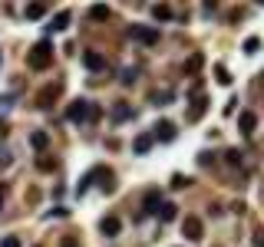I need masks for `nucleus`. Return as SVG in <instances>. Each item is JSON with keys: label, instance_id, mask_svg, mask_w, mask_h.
I'll return each instance as SVG.
<instances>
[{"label": "nucleus", "instance_id": "1", "mask_svg": "<svg viewBox=\"0 0 264 247\" xmlns=\"http://www.w3.org/2000/svg\"><path fill=\"white\" fill-rule=\"evenodd\" d=\"M50 63H53V43L50 40H40V43L27 53V66L30 69H46Z\"/></svg>", "mask_w": 264, "mask_h": 247}, {"label": "nucleus", "instance_id": "2", "mask_svg": "<svg viewBox=\"0 0 264 247\" xmlns=\"http://www.w3.org/2000/svg\"><path fill=\"white\" fill-rule=\"evenodd\" d=\"M86 119H89V99H73V102L66 105V122L83 125Z\"/></svg>", "mask_w": 264, "mask_h": 247}, {"label": "nucleus", "instance_id": "3", "mask_svg": "<svg viewBox=\"0 0 264 247\" xmlns=\"http://www.w3.org/2000/svg\"><path fill=\"white\" fill-rule=\"evenodd\" d=\"M129 37L139 40V43H145V46L159 43V30H149V26H129Z\"/></svg>", "mask_w": 264, "mask_h": 247}, {"label": "nucleus", "instance_id": "4", "mask_svg": "<svg viewBox=\"0 0 264 247\" xmlns=\"http://www.w3.org/2000/svg\"><path fill=\"white\" fill-rule=\"evenodd\" d=\"M159 208H162V191H159V188H149V191L142 195V211L145 214H159Z\"/></svg>", "mask_w": 264, "mask_h": 247}, {"label": "nucleus", "instance_id": "5", "mask_svg": "<svg viewBox=\"0 0 264 247\" xmlns=\"http://www.w3.org/2000/svg\"><path fill=\"white\" fill-rule=\"evenodd\" d=\"M83 63H86V69H93V73H102V69H106V56H102L99 49H86V53H83Z\"/></svg>", "mask_w": 264, "mask_h": 247}, {"label": "nucleus", "instance_id": "6", "mask_svg": "<svg viewBox=\"0 0 264 247\" xmlns=\"http://www.w3.org/2000/svg\"><path fill=\"white\" fill-rule=\"evenodd\" d=\"M182 234L189 237V241H201V237H205V228H201V221H198V217H185Z\"/></svg>", "mask_w": 264, "mask_h": 247}, {"label": "nucleus", "instance_id": "7", "mask_svg": "<svg viewBox=\"0 0 264 247\" xmlns=\"http://www.w3.org/2000/svg\"><path fill=\"white\" fill-rule=\"evenodd\" d=\"M57 93H60V83H57V86H43V89H40V109H50V105H53V99H57Z\"/></svg>", "mask_w": 264, "mask_h": 247}, {"label": "nucleus", "instance_id": "8", "mask_svg": "<svg viewBox=\"0 0 264 247\" xmlns=\"http://www.w3.org/2000/svg\"><path fill=\"white\" fill-rule=\"evenodd\" d=\"M238 125H241V132H245V135H254V129H258V116H254V112H241Z\"/></svg>", "mask_w": 264, "mask_h": 247}, {"label": "nucleus", "instance_id": "9", "mask_svg": "<svg viewBox=\"0 0 264 247\" xmlns=\"http://www.w3.org/2000/svg\"><path fill=\"white\" fill-rule=\"evenodd\" d=\"M152 139L172 142V139H175V125H172V122H159V125H155V132H152Z\"/></svg>", "mask_w": 264, "mask_h": 247}, {"label": "nucleus", "instance_id": "10", "mask_svg": "<svg viewBox=\"0 0 264 247\" xmlns=\"http://www.w3.org/2000/svg\"><path fill=\"white\" fill-rule=\"evenodd\" d=\"M119 231H122V221H119V217H113V214L102 217V234H106V237H116Z\"/></svg>", "mask_w": 264, "mask_h": 247}, {"label": "nucleus", "instance_id": "11", "mask_svg": "<svg viewBox=\"0 0 264 247\" xmlns=\"http://www.w3.org/2000/svg\"><path fill=\"white\" fill-rule=\"evenodd\" d=\"M205 109H208V96H195V102H192V109H189V119H201Z\"/></svg>", "mask_w": 264, "mask_h": 247}, {"label": "nucleus", "instance_id": "12", "mask_svg": "<svg viewBox=\"0 0 264 247\" xmlns=\"http://www.w3.org/2000/svg\"><path fill=\"white\" fill-rule=\"evenodd\" d=\"M109 13H113V10H109L106 4H93V7H89V20H96V23L109 20Z\"/></svg>", "mask_w": 264, "mask_h": 247}, {"label": "nucleus", "instance_id": "13", "mask_svg": "<svg viewBox=\"0 0 264 247\" xmlns=\"http://www.w3.org/2000/svg\"><path fill=\"white\" fill-rule=\"evenodd\" d=\"M152 142H155L152 135H136V142H132V152H136V155H145V152L152 148Z\"/></svg>", "mask_w": 264, "mask_h": 247}, {"label": "nucleus", "instance_id": "14", "mask_svg": "<svg viewBox=\"0 0 264 247\" xmlns=\"http://www.w3.org/2000/svg\"><path fill=\"white\" fill-rule=\"evenodd\" d=\"M159 217H162V221H175V217H178V204L162 201V208H159Z\"/></svg>", "mask_w": 264, "mask_h": 247}, {"label": "nucleus", "instance_id": "15", "mask_svg": "<svg viewBox=\"0 0 264 247\" xmlns=\"http://www.w3.org/2000/svg\"><path fill=\"white\" fill-rule=\"evenodd\" d=\"M30 145L37 148V152H46V145H50V135H46V132H33V135H30Z\"/></svg>", "mask_w": 264, "mask_h": 247}, {"label": "nucleus", "instance_id": "16", "mask_svg": "<svg viewBox=\"0 0 264 247\" xmlns=\"http://www.w3.org/2000/svg\"><path fill=\"white\" fill-rule=\"evenodd\" d=\"M40 17H46V4H30L27 7V20H40Z\"/></svg>", "mask_w": 264, "mask_h": 247}, {"label": "nucleus", "instance_id": "17", "mask_svg": "<svg viewBox=\"0 0 264 247\" xmlns=\"http://www.w3.org/2000/svg\"><path fill=\"white\" fill-rule=\"evenodd\" d=\"M152 17L155 20H172V7L169 4H155L152 7Z\"/></svg>", "mask_w": 264, "mask_h": 247}, {"label": "nucleus", "instance_id": "18", "mask_svg": "<svg viewBox=\"0 0 264 247\" xmlns=\"http://www.w3.org/2000/svg\"><path fill=\"white\" fill-rule=\"evenodd\" d=\"M201 63H205V60H201V53H195L189 63H185V76H195L198 69H201Z\"/></svg>", "mask_w": 264, "mask_h": 247}, {"label": "nucleus", "instance_id": "19", "mask_svg": "<svg viewBox=\"0 0 264 247\" xmlns=\"http://www.w3.org/2000/svg\"><path fill=\"white\" fill-rule=\"evenodd\" d=\"M129 116H132V109H129L126 102H119V105H116V109H113V119H116V122H126Z\"/></svg>", "mask_w": 264, "mask_h": 247}, {"label": "nucleus", "instance_id": "20", "mask_svg": "<svg viewBox=\"0 0 264 247\" xmlns=\"http://www.w3.org/2000/svg\"><path fill=\"white\" fill-rule=\"evenodd\" d=\"M37 168H40V172H53V168H57V158H50V155H40V158H37Z\"/></svg>", "mask_w": 264, "mask_h": 247}, {"label": "nucleus", "instance_id": "21", "mask_svg": "<svg viewBox=\"0 0 264 247\" xmlns=\"http://www.w3.org/2000/svg\"><path fill=\"white\" fill-rule=\"evenodd\" d=\"M66 26H69V13L63 10V13H57V20L50 23V30H66Z\"/></svg>", "mask_w": 264, "mask_h": 247}, {"label": "nucleus", "instance_id": "22", "mask_svg": "<svg viewBox=\"0 0 264 247\" xmlns=\"http://www.w3.org/2000/svg\"><path fill=\"white\" fill-rule=\"evenodd\" d=\"M215 79H218L221 86H231V73H228L225 66H215Z\"/></svg>", "mask_w": 264, "mask_h": 247}, {"label": "nucleus", "instance_id": "23", "mask_svg": "<svg viewBox=\"0 0 264 247\" xmlns=\"http://www.w3.org/2000/svg\"><path fill=\"white\" fill-rule=\"evenodd\" d=\"M241 155H245V152H238V148H228V152H225V161H228V165H241Z\"/></svg>", "mask_w": 264, "mask_h": 247}, {"label": "nucleus", "instance_id": "24", "mask_svg": "<svg viewBox=\"0 0 264 247\" xmlns=\"http://www.w3.org/2000/svg\"><path fill=\"white\" fill-rule=\"evenodd\" d=\"M192 185V178H185V175H175V178H172V188H175V191H182V188H189Z\"/></svg>", "mask_w": 264, "mask_h": 247}, {"label": "nucleus", "instance_id": "25", "mask_svg": "<svg viewBox=\"0 0 264 247\" xmlns=\"http://www.w3.org/2000/svg\"><path fill=\"white\" fill-rule=\"evenodd\" d=\"M258 49H261V40L258 37H248L245 40V53H258Z\"/></svg>", "mask_w": 264, "mask_h": 247}, {"label": "nucleus", "instance_id": "26", "mask_svg": "<svg viewBox=\"0 0 264 247\" xmlns=\"http://www.w3.org/2000/svg\"><path fill=\"white\" fill-rule=\"evenodd\" d=\"M122 83L132 86V83H136V69H126V73H122Z\"/></svg>", "mask_w": 264, "mask_h": 247}, {"label": "nucleus", "instance_id": "27", "mask_svg": "<svg viewBox=\"0 0 264 247\" xmlns=\"http://www.w3.org/2000/svg\"><path fill=\"white\" fill-rule=\"evenodd\" d=\"M0 247H20V237H4Z\"/></svg>", "mask_w": 264, "mask_h": 247}, {"label": "nucleus", "instance_id": "28", "mask_svg": "<svg viewBox=\"0 0 264 247\" xmlns=\"http://www.w3.org/2000/svg\"><path fill=\"white\" fill-rule=\"evenodd\" d=\"M10 165V152H7V148H0V168H7Z\"/></svg>", "mask_w": 264, "mask_h": 247}, {"label": "nucleus", "instance_id": "29", "mask_svg": "<svg viewBox=\"0 0 264 247\" xmlns=\"http://www.w3.org/2000/svg\"><path fill=\"white\" fill-rule=\"evenodd\" d=\"M60 247H80V244H76V237H63V244H60Z\"/></svg>", "mask_w": 264, "mask_h": 247}, {"label": "nucleus", "instance_id": "30", "mask_svg": "<svg viewBox=\"0 0 264 247\" xmlns=\"http://www.w3.org/2000/svg\"><path fill=\"white\" fill-rule=\"evenodd\" d=\"M0 208H4V191H0Z\"/></svg>", "mask_w": 264, "mask_h": 247}, {"label": "nucleus", "instance_id": "31", "mask_svg": "<svg viewBox=\"0 0 264 247\" xmlns=\"http://www.w3.org/2000/svg\"><path fill=\"white\" fill-rule=\"evenodd\" d=\"M0 60H4V53H0Z\"/></svg>", "mask_w": 264, "mask_h": 247}]
</instances>
